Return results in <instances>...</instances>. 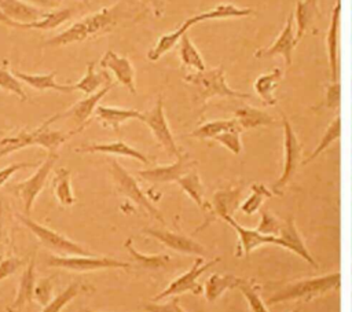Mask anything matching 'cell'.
<instances>
[{
	"label": "cell",
	"mask_w": 352,
	"mask_h": 312,
	"mask_svg": "<svg viewBox=\"0 0 352 312\" xmlns=\"http://www.w3.org/2000/svg\"><path fill=\"white\" fill-rule=\"evenodd\" d=\"M111 87H113V82L110 81L102 89H99L98 92H95L92 95H88L87 98L78 100L66 113H63L60 115H69L78 124V126H85L88 124V118L92 115V113H95V110L98 107V103L111 89Z\"/></svg>",
	"instance_id": "obj_19"
},
{
	"label": "cell",
	"mask_w": 352,
	"mask_h": 312,
	"mask_svg": "<svg viewBox=\"0 0 352 312\" xmlns=\"http://www.w3.org/2000/svg\"><path fill=\"white\" fill-rule=\"evenodd\" d=\"M142 122L147 125V128L151 131L153 136L158 142V144L166 151L168 155L179 158L183 153L176 144V140L172 135V131L169 128V124L165 117L164 111V100L161 96H158L154 107L146 113H143Z\"/></svg>",
	"instance_id": "obj_9"
},
{
	"label": "cell",
	"mask_w": 352,
	"mask_h": 312,
	"mask_svg": "<svg viewBox=\"0 0 352 312\" xmlns=\"http://www.w3.org/2000/svg\"><path fill=\"white\" fill-rule=\"evenodd\" d=\"M110 173L114 180V184L117 190L131 199L133 203H136L140 209H143L148 216L154 217L155 220H160L162 224L165 223L162 213L150 202V199L146 197V194L139 187L136 179L117 161L110 162Z\"/></svg>",
	"instance_id": "obj_7"
},
{
	"label": "cell",
	"mask_w": 352,
	"mask_h": 312,
	"mask_svg": "<svg viewBox=\"0 0 352 312\" xmlns=\"http://www.w3.org/2000/svg\"><path fill=\"white\" fill-rule=\"evenodd\" d=\"M192 162L190 161L187 154H182L176 161L170 165H162L155 168H148L143 170H138L136 175L150 183H170L177 181L184 173L190 170Z\"/></svg>",
	"instance_id": "obj_12"
},
{
	"label": "cell",
	"mask_w": 352,
	"mask_h": 312,
	"mask_svg": "<svg viewBox=\"0 0 352 312\" xmlns=\"http://www.w3.org/2000/svg\"><path fill=\"white\" fill-rule=\"evenodd\" d=\"M176 183L198 205V208H201L202 210H206L209 208L204 199V187L197 172L188 170Z\"/></svg>",
	"instance_id": "obj_28"
},
{
	"label": "cell",
	"mask_w": 352,
	"mask_h": 312,
	"mask_svg": "<svg viewBox=\"0 0 352 312\" xmlns=\"http://www.w3.org/2000/svg\"><path fill=\"white\" fill-rule=\"evenodd\" d=\"M236 201H238V194L219 191L213 198V208H214L216 216H219L223 220L226 217L232 216V212L236 206Z\"/></svg>",
	"instance_id": "obj_31"
},
{
	"label": "cell",
	"mask_w": 352,
	"mask_h": 312,
	"mask_svg": "<svg viewBox=\"0 0 352 312\" xmlns=\"http://www.w3.org/2000/svg\"><path fill=\"white\" fill-rule=\"evenodd\" d=\"M48 267L60 268L74 272H91L99 269H126L131 268V264L126 261L116 260L113 257H100L92 254H77V256H59L52 254L48 257Z\"/></svg>",
	"instance_id": "obj_5"
},
{
	"label": "cell",
	"mask_w": 352,
	"mask_h": 312,
	"mask_svg": "<svg viewBox=\"0 0 352 312\" xmlns=\"http://www.w3.org/2000/svg\"><path fill=\"white\" fill-rule=\"evenodd\" d=\"M34 298L43 307H45L48 302L52 301V280H51V278H44V279L38 280V283L34 287Z\"/></svg>",
	"instance_id": "obj_35"
},
{
	"label": "cell",
	"mask_w": 352,
	"mask_h": 312,
	"mask_svg": "<svg viewBox=\"0 0 352 312\" xmlns=\"http://www.w3.org/2000/svg\"><path fill=\"white\" fill-rule=\"evenodd\" d=\"M15 77H18L22 82L28 84L33 89L37 91H56V92H73L74 87L73 85H65V84H58L55 80V71L48 73V74H28L19 70L12 71Z\"/></svg>",
	"instance_id": "obj_21"
},
{
	"label": "cell",
	"mask_w": 352,
	"mask_h": 312,
	"mask_svg": "<svg viewBox=\"0 0 352 312\" xmlns=\"http://www.w3.org/2000/svg\"><path fill=\"white\" fill-rule=\"evenodd\" d=\"M340 285V272H330L322 276H315L309 279H302L293 282L278 290L268 301L280 302L285 300H312L322 296Z\"/></svg>",
	"instance_id": "obj_3"
},
{
	"label": "cell",
	"mask_w": 352,
	"mask_h": 312,
	"mask_svg": "<svg viewBox=\"0 0 352 312\" xmlns=\"http://www.w3.org/2000/svg\"><path fill=\"white\" fill-rule=\"evenodd\" d=\"M25 264H26V260L21 258V257L3 258L0 261V282L4 280L6 278L11 276L12 274H15Z\"/></svg>",
	"instance_id": "obj_36"
},
{
	"label": "cell",
	"mask_w": 352,
	"mask_h": 312,
	"mask_svg": "<svg viewBox=\"0 0 352 312\" xmlns=\"http://www.w3.org/2000/svg\"><path fill=\"white\" fill-rule=\"evenodd\" d=\"M214 139L219 140L226 147H228L231 151H234V153L239 151V140H238V135L236 133L226 131V132L217 135Z\"/></svg>",
	"instance_id": "obj_38"
},
{
	"label": "cell",
	"mask_w": 352,
	"mask_h": 312,
	"mask_svg": "<svg viewBox=\"0 0 352 312\" xmlns=\"http://www.w3.org/2000/svg\"><path fill=\"white\" fill-rule=\"evenodd\" d=\"M144 311L147 312H186L183 309V307H180L179 302V297L175 296L172 297L168 302H148V304H143Z\"/></svg>",
	"instance_id": "obj_34"
},
{
	"label": "cell",
	"mask_w": 352,
	"mask_h": 312,
	"mask_svg": "<svg viewBox=\"0 0 352 312\" xmlns=\"http://www.w3.org/2000/svg\"><path fill=\"white\" fill-rule=\"evenodd\" d=\"M190 22L188 21H184L183 25L180 27H177L176 30L170 32V33H166V34H162L155 45L147 52V59L148 60H157L160 59L162 55H165L168 51H170L179 41L180 38L183 37V34L187 32V29L190 27Z\"/></svg>",
	"instance_id": "obj_23"
},
{
	"label": "cell",
	"mask_w": 352,
	"mask_h": 312,
	"mask_svg": "<svg viewBox=\"0 0 352 312\" xmlns=\"http://www.w3.org/2000/svg\"><path fill=\"white\" fill-rule=\"evenodd\" d=\"M0 8L12 22L19 23V26L38 21L44 15L40 7L23 0H0Z\"/></svg>",
	"instance_id": "obj_17"
},
{
	"label": "cell",
	"mask_w": 352,
	"mask_h": 312,
	"mask_svg": "<svg viewBox=\"0 0 352 312\" xmlns=\"http://www.w3.org/2000/svg\"><path fill=\"white\" fill-rule=\"evenodd\" d=\"M224 221L227 224H230L238 236V250L235 253L236 257H249L252 254V252H254L257 247L264 246V245H276L280 246V239L275 235H267L260 232L257 228L252 230V228H246L242 227L241 224H238L232 216L226 217Z\"/></svg>",
	"instance_id": "obj_10"
},
{
	"label": "cell",
	"mask_w": 352,
	"mask_h": 312,
	"mask_svg": "<svg viewBox=\"0 0 352 312\" xmlns=\"http://www.w3.org/2000/svg\"><path fill=\"white\" fill-rule=\"evenodd\" d=\"M0 23H3V25H7V26H11V27H19V23H15V22H12L3 11H1V8H0Z\"/></svg>",
	"instance_id": "obj_43"
},
{
	"label": "cell",
	"mask_w": 352,
	"mask_h": 312,
	"mask_svg": "<svg viewBox=\"0 0 352 312\" xmlns=\"http://www.w3.org/2000/svg\"><path fill=\"white\" fill-rule=\"evenodd\" d=\"M111 80H110L107 71L96 73L94 63L89 62L87 65V71H85L84 77L78 82H76L73 87H74V91H80L85 95H92V93L98 92L99 89H102Z\"/></svg>",
	"instance_id": "obj_25"
},
{
	"label": "cell",
	"mask_w": 352,
	"mask_h": 312,
	"mask_svg": "<svg viewBox=\"0 0 352 312\" xmlns=\"http://www.w3.org/2000/svg\"><path fill=\"white\" fill-rule=\"evenodd\" d=\"M260 201H261V195L257 192L254 194L253 197H250L242 206V212H245L246 214H252L254 213L257 209H258V205H260Z\"/></svg>",
	"instance_id": "obj_40"
},
{
	"label": "cell",
	"mask_w": 352,
	"mask_h": 312,
	"mask_svg": "<svg viewBox=\"0 0 352 312\" xmlns=\"http://www.w3.org/2000/svg\"><path fill=\"white\" fill-rule=\"evenodd\" d=\"M125 249L131 254V257L142 267L146 269H164L168 268L170 264V257L168 254H144L138 252L132 246V239L129 238L125 241Z\"/></svg>",
	"instance_id": "obj_27"
},
{
	"label": "cell",
	"mask_w": 352,
	"mask_h": 312,
	"mask_svg": "<svg viewBox=\"0 0 352 312\" xmlns=\"http://www.w3.org/2000/svg\"><path fill=\"white\" fill-rule=\"evenodd\" d=\"M18 220L40 241L43 246L54 252L55 254L59 256H77V254H91L89 250L82 247L80 243L66 238L65 235L43 225L38 224L37 221L32 220L28 214H16Z\"/></svg>",
	"instance_id": "obj_4"
},
{
	"label": "cell",
	"mask_w": 352,
	"mask_h": 312,
	"mask_svg": "<svg viewBox=\"0 0 352 312\" xmlns=\"http://www.w3.org/2000/svg\"><path fill=\"white\" fill-rule=\"evenodd\" d=\"M54 194L59 203L63 206H70L76 202V197L70 186V170L67 168H58L52 180Z\"/></svg>",
	"instance_id": "obj_26"
},
{
	"label": "cell",
	"mask_w": 352,
	"mask_h": 312,
	"mask_svg": "<svg viewBox=\"0 0 352 312\" xmlns=\"http://www.w3.org/2000/svg\"><path fill=\"white\" fill-rule=\"evenodd\" d=\"M84 290V286H81L80 283H72L69 285L66 289H63L59 294H56L51 302H48L45 307H43L41 312H62L63 308L72 301L74 300L78 293Z\"/></svg>",
	"instance_id": "obj_29"
},
{
	"label": "cell",
	"mask_w": 352,
	"mask_h": 312,
	"mask_svg": "<svg viewBox=\"0 0 352 312\" xmlns=\"http://www.w3.org/2000/svg\"><path fill=\"white\" fill-rule=\"evenodd\" d=\"M219 261H220V257H216L210 261H204V258L201 256H198L190 269H187L184 274L175 278L161 293L154 296L151 301L158 302L165 298H170V297L180 296L184 293H192V294L204 293V286L201 283H198V279L201 275H204L208 269H210Z\"/></svg>",
	"instance_id": "obj_6"
},
{
	"label": "cell",
	"mask_w": 352,
	"mask_h": 312,
	"mask_svg": "<svg viewBox=\"0 0 352 312\" xmlns=\"http://www.w3.org/2000/svg\"><path fill=\"white\" fill-rule=\"evenodd\" d=\"M26 3H30L36 7H40V8H55L58 7V1L56 0H23Z\"/></svg>",
	"instance_id": "obj_41"
},
{
	"label": "cell",
	"mask_w": 352,
	"mask_h": 312,
	"mask_svg": "<svg viewBox=\"0 0 352 312\" xmlns=\"http://www.w3.org/2000/svg\"><path fill=\"white\" fill-rule=\"evenodd\" d=\"M81 312H99V311H92V309H88V308H84V309H81Z\"/></svg>",
	"instance_id": "obj_44"
},
{
	"label": "cell",
	"mask_w": 352,
	"mask_h": 312,
	"mask_svg": "<svg viewBox=\"0 0 352 312\" xmlns=\"http://www.w3.org/2000/svg\"><path fill=\"white\" fill-rule=\"evenodd\" d=\"M7 63L8 62L4 60V65L0 66V89L15 95L22 102L28 100V95L21 84V80L18 77H15V74L12 71L8 70Z\"/></svg>",
	"instance_id": "obj_30"
},
{
	"label": "cell",
	"mask_w": 352,
	"mask_h": 312,
	"mask_svg": "<svg viewBox=\"0 0 352 312\" xmlns=\"http://www.w3.org/2000/svg\"><path fill=\"white\" fill-rule=\"evenodd\" d=\"M77 153H87V154H110V155H121L128 157L132 159H136L142 164H150V158L139 151L138 148H133L132 146L126 144L122 140H116L110 143H92V144H82L76 148Z\"/></svg>",
	"instance_id": "obj_16"
},
{
	"label": "cell",
	"mask_w": 352,
	"mask_h": 312,
	"mask_svg": "<svg viewBox=\"0 0 352 312\" xmlns=\"http://www.w3.org/2000/svg\"><path fill=\"white\" fill-rule=\"evenodd\" d=\"M146 1L151 5V8H153V11L157 16L162 15V12H164V0H146Z\"/></svg>",
	"instance_id": "obj_42"
},
{
	"label": "cell",
	"mask_w": 352,
	"mask_h": 312,
	"mask_svg": "<svg viewBox=\"0 0 352 312\" xmlns=\"http://www.w3.org/2000/svg\"><path fill=\"white\" fill-rule=\"evenodd\" d=\"M96 118L102 122L104 128H110L113 131H118V128L131 120L142 121L143 113L135 109H124V107H113V106H98L95 110Z\"/></svg>",
	"instance_id": "obj_18"
},
{
	"label": "cell",
	"mask_w": 352,
	"mask_h": 312,
	"mask_svg": "<svg viewBox=\"0 0 352 312\" xmlns=\"http://www.w3.org/2000/svg\"><path fill=\"white\" fill-rule=\"evenodd\" d=\"M180 49H179V54H180V59L184 65L187 66H191V67H195L198 70H202L204 69V60L201 59L197 48L194 47V44L191 43V40L188 38V36L184 33L183 37L180 38Z\"/></svg>",
	"instance_id": "obj_32"
},
{
	"label": "cell",
	"mask_w": 352,
	"mask_h": 312,
	"mask_svg": "<svg viewBox=\"0 0 352 312\" xmlns=\"http://www.w3.org/2000/svg\"><path fill=\"white\" fill-rule=\"evenodd\" d=\"M186 81L195 85L199 91V95L206 99L210 95L214 93H224L227 92V88L223 87V82L220 81V77L216 71L202 73V74H188L184 77Z\"/></svg>",
	"instance_id": "obj_22"
},
{
	"label": "cell",
	"mask_w": 352,
	"mask_h": 312,
	"mask_svg": "<svg viewBox=\"0 0 352 312\" xmlns=\"http://www.w3.org/2000/svg\"><path fill=\"white\" fill-rule=\"evenodd\" d=\"M232 122L230 121H214V122H208L199 128H197L195 131H192L190 133V136L192 137H198V139H208V137H216L217 135L230 131L232 128Z\"/></svg>",
	"instance_id": "obj_33"
},
{
	"label": "cell",
	"mask_w": 352,
	"mask_h": 312,
	"mask_svg": "<svg viewBox=\"0 0 352 312\" xmlns=\"http://www.w3.org/2000/svg\"><path fill=\"white\" fill-rule=\"evenodd\" d=\"M278 238L280 239V247L293 252L294 254L300 256L308 264H311L314 267H318V263L315 261V258L309 253L301 234L298 232V230H297V227H296V224L292 219L280 223Z\"/></svg>",
	"instance_id": "obj_14"
},
{
	"label": "cell",
	"mask_w": 352,
	"mask_h": 312,
	"mask_svg": "<svg viewBox=\"0 0 352 312\" xmlns=\"http://www.w3.org/2000/svg\"><path fill=\"white\" fill-rule=\"evenodd\" d=\"M74 14V8H60V10H55L51 12H44V15L34 22L30 23H23L19 27L21 29H38V30H52L58 26H60L62 23H65L67 19L72 18V15Z\"/></svg>",
	"instance_id": "obj_24"
},
{
	"label": "cell",
	"mask_w": 352,
	"mask_h": 312,
	"mask_svg": "<svg viewBox=\"0 0 352 312\" xmlns=\"http://www.w3.org/2000/svg\"><path fill=\"white\" fill-rule=\"evenodd\" d=\"M56 159H58V153L56 151L48 153L44 162L40 166H37L36 172L30 177H28L23 181H19V183H16L11 187V190L22 201L25 214H28V216L30 214L33 203H34L36 198L38 197V194L43 191V188L45 186V181L48 179V175L52 170Z\"/></svg>",
	"instance_id": "obj_8"
},
{
	"label": "cell",
	"mask_w": 352,
	"mask_h": 312,
	"mask_svg": "<svg viewBox=\"0 0 352 312\" xmlns=\"http://www.w3.org/2000/svg\"><path fill=\"white\" fill-rule=\"evenodd\" d=\"M242 280H243V278H239L232 274H213L208 278V280L204 286L205 298L209 302L216 301L227 290L238 289V286L242 283Z\"/></svg>",
	"instance_id": "obj_20"
},
{
	"label": "cell",
	"mask_w": 352,
	"mask_h": 312,
	"mask_svg": "<svg viewBox=\"0 0 352 312\" xmlns=\"http://www.w3.org/2000/svg\"><path fill=\"white\" fill-rule=\"evenodd\" d=\"M36 166H38V165L34 162H16V164H11L6 168H1L0 169V187L4 186L10 180V177L14 173H16L18 170L28 169V168H36Z\"/></svg>",
	"instance_id": "obj_37"
},
{
	"label": "cell",
	"mask_w": 352,
	"mask_h": 312,
	"mask_svg": "<svg viewBox=\"0 0 352 312\" xmlns=\"http://www.w3.org/2000/svg\"><path fill=\"white\" fill-rule=\"evenodd\" d=\"M58 117H60V114L52 115L51 118H48L45 122H43L38 128H36L33 131H19L15 135L6 136V137L0 139V158L10 155L11 153H15L25 147H30V146H40V147L48 150V153L56 151L59 146H62L73 135H76L77 132L84 129V126H78L77 129L70 131V132L50 129V125Z\"/></svg>",
	"instance_id": "obj_1"
},
{
	"label": "cell",
	"mask_w": 352,
	"mask_h": 312,
	"mask_svg": "<svg viewBox=\"0 0 352 312\" xmlns=\"http://www.w3.org/2000/svg\"><path fill=\"white\" fill-rule=\"evenodd\" d=\"M34 268H36V258L33 253L21 275L16 296L14 301L7 307L6 309L7 312H22V309L34 298V287H36Z\"/></svg>",
	"instance_id": "obj_15"
},
{
	"label": "cell",
	"mask_w": 352,
	"mask_h": 312,
	"mask_svg": "<svg viewBox=\"0 0 352 312\" xmlns=\"http://www.w3.org/2000/svg\"><path fill=\"white\" fill-rule=\"evenodd\" d=\"M118 18H120L118 5L104 7L95 14L87 15L85 18L73 23L70 27L48 38L45 41V45L62 47L72 43L84 41L102 32H109L113 26L118 23Z\"/></svg>",
	"instance_id": "obj_2"
},
{
	"label": "cell",
	"mask_w": 352,
	"mask_h": 312,
	"mask_svg": "<svg viewBox=\"0 0 352 312\" xmlns=\"http://www.w3.org/2000/svg\"><path fill=\"white\" fill-rule=\"evenodd\" d=\"M143 232L160 241V243H162L164 246L177 253L190 254V256H204L206 253L205 247L201 243H198L195 239L183 234L172 232L168 230H154V228H147Z\"/></svg>",
	"instance_id": "obj_11"
},
{
	"label": "cell",
	"mask_w": 352,
	"mask_h": 312,
	"mask_svg": "<svg viewBox=\"0 0 352 312\" xmlns=\"http://www.w3.org/2000/svg\"><path fill=\"white\" fill-rule=\"evenodd\" d=\"M7 236H8V231H7V221H6V216H4V203L0 197V254L4 249Z\"/></svg>",
	"instance_id": "obj_39"
},
{
	"label": "cell",
	"mask_w": 352,
	"mask_h": 312,
	"mask_svg": "<svg viewBox=\"0 0 352 312\" xmlns=\"http://www.w3.org/2000/svg\"><path fill=\"white\" fill-rule=\"evenodd\" d=\"M100 66L107 69L113 73L116 80L124 85L131 93H136V84H135V69L131 60L125 56H120L114 51L109 49L100 59Z\"/></svg>",
	"instance_id": "obj_13"
}]
</instances>
